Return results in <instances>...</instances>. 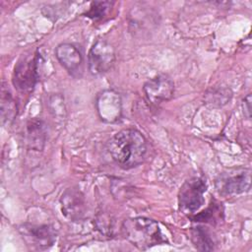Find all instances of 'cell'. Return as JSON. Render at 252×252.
<instances>
[{
  "mask_svg": "<svg viewBox=\"0 0 252 252\" xmlns=\"http://www.w3.org/2000/svg\"><path fill=\"white\" fill-rule=\"evenodd\" d=\"M55 56L59 63L73 77H80L83 73L84 58L80 49L73 43H60L55 49Z\"/></svg>",
  "mask_w": 252,
  "mask_h": 252,
  "instance_id": "obj_10",
  "label": "cell"
},
{
  "mask_svg": "<svg viewBox=\"0 0 252 252\" xmlns=\"http://www.w3.org/2000/svg\"><path fill=\"white\" fill-rule=\"evenodd\" d=\"M232 93L229 88L226 87H218L212 89L206 95V99L208 103H212L213 105L222 106L226 104L231 98Z\"/></svg>",
  "mask_w": 252,
  "mask_h": 252,
  "instance_id": "obj_15",
  "label": "cell"
},
{
  "mask_svg": "<svg viewBox=\"0 0 252 252\" xmlns=\"http://www.w3.org/2000/svg\"><path fill=\"white\" fill-rule=\"evenodd\" d=\"M17 103L9 92L2 91L1 96V118L2 124H10L17 115Z\"/></svg>",
  "mask_w": 252,
  "mask_h": 252,
  "instance_id": "obj_14",
  "label": "cell"
},
{
  "mask_svg": "<svg viewBox=\"0 0 252 252\" xmlns=\"http://www.w3.org/2000/svg\"><path fill=\"white\" fill-rule=\"evenodd\" d=\"M251 185V171L248 168H235L222 172L216 180V188L220 195L231 196L247 192Z\"/></svg>",
  "mask_w": 252,
  "mask_h": 252,
  "instance_id": "obj_5",
  "label": "cell"
},
{
  "mask_svg": "<svg viewBox=\"0 0 252 252\" xmlns=\"http://www.w3.org/2000/svg\"><path fill=\"white\" fill-rule=\"evenodd\" d=\"M28 245L36 249H46L56 240V230L50 224L24 223L19 228Z\"/></svg>",
  "mask_w": 252,
  "mask_h": 252,
  "instance_id": "obj_7",
  "label": "cell"
},
{
  "mask_svg": "<svg viewBox=\"0 0 252 252\" xmlns=\"http://www.w3.org/2000/svg\"><path fill=\"white\" fill-rule=\"evenodd\" d=\"M63 214L70 220H76L83 217L85 212V199L81 191L73 188L67 189L61 197Z\"/></svg>",
  "mask_w": 252,
  "mask_h": 252,
  "instance_id": "obj_11",
  "label": "cell"
},
{
  "mask_svg": "<svg viewBox=\"0 0 252 252\" xmlns=\"http://www.w3.org/2000/svg\"><path fill=\"white\" fill-rule=\"evenodd\" d=\"M112 5L113 3L108 1H94L91 4V7L86 12V15L94 20H100L105 17Z\"/></svg>",
  "mask_w": 252,
  "mask_h": 252,
  "instance_id": "obj_16",
  "label": "cell"
},
{
  "mask_svg": "<svg viewBox=\"0 0 252 252\" xmlns=\"http://www.w3.org/2000/svg\"><path fill=\"white\" fill-rule=\"evenodd\" d=\"M191 240L198 250L211 251L215 248V242L211 234L201 226H196L191 229Z\"/></svg>",
  "mask_w": 252,
  "mask_h": 252,
  "instance_id": "obj_13",
  "label": "cell"
},
{
  "mask_svg": "<svg viewBox=\"0 0 252 252\" xmlns=\"http://www.w3.org/2000/svg\"><path fill=\"white\" fill-rule=\"evenodd\" d=\"M121 229L124 237L141 250L165 242L158 222L148 218L128 219L123 221Z\"/></svg>",
  "mask_w": 252,
  "mask_h": 252,
  "instance_id": "obj_2",
  "label": "cell"
},
{
  "mask_svg": "<svg viewBox=\"0 0 252 252\" xmlns=\"http://www.w3.org/2000/svg\"><path fill=\"white\" fill-rule=\"evenodd\" d=\"M115 62V51L110 43L104 39H97L88 54V66L92 75L106 73Z\"/></svg>",
  "mask_w": 252,
  "mask_h": 252,
  "instance_id": "obj_6",
  "label": "cell"
},
{
  "mask_svg": "<svg viewBox=\"0 0 252 252\" xmlns=\"http://www.w3.org/2000/svg\"><path fill=\"white\" fill-rule=\"evenodd\" d=\"M95 104L98 116L102 121L112 123L120 119L122 112L121 98L115 91H103L97 95Z\"/></svg>",
  "mask_w": 252,
  "mask_h": 252,
  "instance_id": "obj_9",
  "label": "cell"
},
{
  "mask_svg": "<svg viewBox=\"0 0 252 252\" xmlns=\"http://www.w3.org/2000/svg\"><path fill=\"white\" fill-rule=\"evenodd\" d=\"M107 151L119 167L131 169L144 161L147 140L139 130L126 128L110 138L107 142Z\"/></svg>",
  "mask_w": 252,
  "mask_h": 252,
  "instance_id": "obj_1",
  "label": "cell"
},
{
  "mask_svg": "<svg viewBox=\"0 0 252 252\" xmlns=\"http://www.w3.org/2000/svg\"><path fill=\"white\" fill-rule=\"evenodd\" d=\"M244 105V112L248 119H250V113H251V94H248L243 101Z\"/></svg>",
  "mask_w": 252,
  "mask_h": 252,
  "instance_id": "obj_17",
  "label": "cell"
},
{
  "mask_svg": "<svg viewBox=\"0 0 252 252\" xmlns=\"http://www.w3.org/2000/svg\"><path fill=\"white\" fill-rule=\"evenodd\" d=\"M39 54H23L14 67L13 85L20 92H31L38 79Z\"/></svg>",
  "mask_w": 252,
  "mask_h": 252,
  "instance_id": "obj_3",
  "label": "cell"
},
{
  "mask_svg": "<svg viewBox=\"0 0 252 252\" xmlns=\"http://www.w3.org/2000/svg\"><path fill=\"white\" fill-rule=\"evenodd\" d=\"M147 99L153 104L168 101L173 97L174 84L165 75H158L147 81L143 87Z\"/></svg>",
  "mask_w": 252,
  "mask_h": 252,
  "instance_id": "obj_8",
  "label": "cell"
},
{
  "mask_svg": "<svg viewBox=\"0 0 252 252\" xmlns=\"http://www.w3.org/2000/svg\"><path fill=\"white\" fill-rule=\"evenodd\" d=\"M41 121L32 120L28 124V143L32 149L40 151L43 148L45 134Z\"/></svg>",
  "mask_w": 252,
  "mask_h": 252,
  "instance_id": "obj_12",
  "label": "cell"
},
{
  "mask_svg": "<svg viewBox=\"0 0 252 252\" xmlns=\"http://www.w3.org/2000/svg\"><path fill=\"white\" fill-rule=\"evenodd\" d=\"M207 190L206 181L198 176L186 180L178 194L179 209L184 214L196 213L205 203L204 194Z\"/></svg>",
  "mask_w": 252,
  "mask_h": 252,
  "instance_id": "obj_4",
  "label": "cell"
}]
</instances>
